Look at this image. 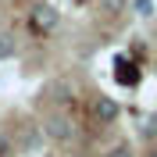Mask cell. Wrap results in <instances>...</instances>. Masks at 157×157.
<instances>
[{
  "label": "cell",
  "instance_id": "cell-1",
  "mask_svg": "<svg viewBox=\"0 0 157 157\" xmlns=\"http://www.w3.org/2000/svg\"><path fill=\"white\" fill-rule=\"evenodd\" d=\"M43 136H47L50 143H71V139H75V121H71L68 114H61V111H50V114L43 118Z\"/></svg>",
  "mask_w": 157,
  "mask_h": 157
},
{
  "label": "cell",
  "instance_id": "cell-2",
  "mask_svg": "<svg viewBox=\"0 0 157 157\" xmlns=\"http://www.w3.org/2000/svg\"><path fill=\"white\" fill-rule=\"evenodd\" d=\"M61 25V11L54 4H36L32 7V29L36 32H54Z\"/></svg>",
  "mask_w": 157,
  "mask_h": 157
},
{
  "label": "cell",
  "instance_id": "cell-3",
  "mask_svg": "<svg viewBox=\"0 0 157 157\" xmlns=\"http://www.w3.org/2000/svg\"><path fill=\"white\" fill-rule=\"evenodd\" d=\"M121 114V104L114 97H93V121L97 125H114Z\"/></svg>",
  "mask_w": 157,
  "mask_h": 157
},
{
  "label": "cell",
  "instance_id": "cell-4",
  "mask_svg": "<svg viewBox=\"0 0 157 157\" xmlns=\"http://www.w3.org/2000/svg\"><path fill=\"white\" fill-rule=\"evenodd\" d=\"M139 78H143V71H139L136 61H128V57H114V82H118V86L136 89V86H139Z\"/></svg>",
  "mask_w": 157,
  "mask_h": 157
},
{
  "label": "cell",
  "instance_id": "cell-5",
  "mask_svg": "<svg viewBox=\"0 0 157 157\" xmlns=\"http://www.w3.org/2000/svg\"><path fill=\"white\" fill-rule=\"evenodd\" d=\"M18 139H21V147L29 150V154H36V150H39V139H43V125H36V121H21Z\"/></svg>",
  "mask_w": 157,
  "mask_h": 157
},
{
  "label": "cell",
  "instance_id": "cell-6",
  "mask_svg": "<svg viewBox=\"0 0 157 157\" xmlns=\"http://www.w3.org/2000/svg\"><path fill=\"white\" fill-rule=\"evenodd\" d=\"M14 54H18V39L11 32H0V61H11Z\"/></svg>",
  "mask_w": 157,
  "mask_h": 157
},
{
  "label": "cell",
  "instance_id": "cell-7",
  "mask_svg": "<svg viewBox=\"0 0 157 157\" xmlns=\"http://www.w3.org/2000/svg\"><path fill=\"white\" fill-rule=\"evenodd\" d=\"M139 136L143 139H157V114H147L139 121Z\"/></svg>",
  "mask_w": 157,
  "mask_h": 157
},
{
  "label": "cell",
  "instance_id": "cell-8",
  "mask_svg": "<svg viewBox=\"0 0 157 157\" xmlns=\"http://www.w3.org/2000/svg\"><path fill=\"white\" fill-rule=\"evenodd\" d=\"M132 7L139 18H154V0H132Z\"/></svg>",
  "mask_w": 157,
  "mask_h": 157
},
{
  "label": "cell",
  "instance_id": "cell-9",
  "mask_svg": "<svg viewBox=\"0 0 157 157\" xmlns=\"http://www.w3.org/2000/svg\"><path fill=\"white\" fill-rule=\"evenodd\" d=\"M104 4H107V11H121L125 7V0H104Z\"/></svg>",
  "mask_w": 157,
  "mask_h": 157
},
{
  "label": "cell",
  "instance_id": "cell-10",
  "mask_svg": "<svg viewBox=\"0 0 157 157\" xmlns=\"http://www.w3.org/2000/svg\"><path fill=\"white\" fill-rule=\"evenodd\" d=\"M111 157H128V147H118V150H114Z\"/></svg>",
  "mask_w": 157,
  "mask_h": 157
},
{
  "label": "cell",
  "instance_id": "cell-11",
  "mask_svg": "<svg viewBox=\"0 0 157 157\" xmlns=\"http://www.w3.org/2000/svg\"><path fill=\"white\" fill-rule=\"evenodd\" d=\"M147 157H157V147H150V150H147Z\"/></svg>",
  "mask_w": 157,
  "mask_h": 157
},
{
  "label": "cell",
  "instance_id": "cell-12",
  "mask_svg": "<svg viewBox=\"0 0 157 157\" xmlns=\"http://www.w3.org/2000/svg\"><path fill=\"white\" fill-rule=\"evenodd\" d=\"M75 4H82V0H75Z\"/></svg>",
  "mask_w": 157,
  "mask_h": 157
}]
</instances>
